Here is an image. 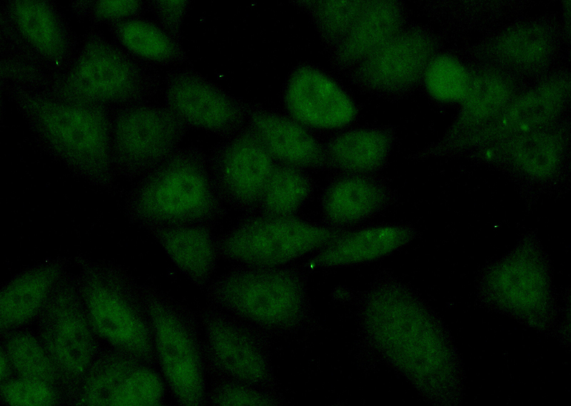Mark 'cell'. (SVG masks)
<instances>
[{
    "label": "cell",
    "instance_id": "1",
    "mask_svg": "<svg viewBox=\"0 0 571 406\" xmlns=\"http://www.w3.org/2000/svg\"><path fill=\"white\" fill-rule=\"evenodd\" d=\"M358 318L373 350L436 406L463 400L465 375L451 335L408 285L383 272L360 299Z\"/></svg>",
    "mask_w": 571,
    "mask_h": 406
},
{
    "label": "cell",
    "instance_id": "2",
    "mask_svg": "<svg viewBox=\"0 0 571 406\" xmlns=\"http://www.w3.org/2000/svg\"><path fill=\"white\" fill-rule=\"evenodd\" d=\"M13 99L34 133L74 174L110 189L112 123L103 105L67 102L15 85Z\"/></svg>",
    "mask_w": 571,
    "mask_h": 406
},
{
    "label": "cell",
    "instance_id": "3",
    "mask_svg": "<svg viewBox=\"0 0 571 406\" xmlns=\"http://www.w3.org/2000/svg\"><path fill=\"white\" fill-rule=\"evenodd\" d=\"M475 293L482 308L540 333L560 335L551 262L535 229L525 232L512 249L480 269Z\"/></svg>",
    "mask_w": 571,
    "mask_h": 406
},
{
    "label": "cell",
    "instance_id": "4",
    "mask_svg": "<svg viewBox=\"0 0 571 406\" xmlns=\"http://www.w3.org/2000/svg\"><path fill=\"white\" fill-rule=\"evenodd\" d=\"M208 305L248 321L273 337L317 328L305 272L298 266L241 264L206 288Z\"/></svg>",
    "mask_w": 571,
    "mask_h": 406
},
{
    "label": "cell",
    "instance_id": "5",
    "mask_svg": "<svg viewBox=\"0 0 571 406\" xmlns=\"http://www.w3.org/2000/svg\"><path fill=\"white\" fill-rule=\"evenodd\" d=\"M127 215L143 227L212 224L227 212L213 187L200 147L178 148L141 177L126 201Z\"/></svg>",
    "mask_w": 571,
    "mask_h": 406
},
{
    "label": "cell",
    "instance_id": "6",
    "mask_svg": "<svg viewBox=\"0 0 571 406\" xmlns=\"http://www.w3.org/2000/svg\"><path fill=\"white\" fill-rule=\"evenodd\" d=\"M464 158L507 176L527 210L543 197H562L571 186L570 115L477 149Z\"/></svg>",
    "mask_w": 571,
    "mask_h": 406
},
{
    "label": "cell",
    "instance_id": "7",
    "mask_svg": "<svg viewBox=\"0 0 571 406\" xmlns=\"http://www.w3.org/2000/svg\"><path fill=\"white\" fill-rule=\"evenodd\" d=\"M144 301L166 382L181 405H207L206 370L198 320L187 306L150 288Z\"/></svg>",
    "mask_w": 571,
    "mask_h": 406
},
{
    "label": "cell",
    "instance_id": "8",
    "mask_svg": "<svg viewBox=\"0 0 571 406\" xmlns=\"http://www.w3.org/2000/svg\"><path fill=\"white\" fill-rule=\"evenodd\" d=\"M78 264L79 290L97 335L145 363H157L145 301L141 303L131 295L113 267L81 258Z\"/></svg>",
    "mask_w": 571,
    "mask_h": 406
},
{
    "label": "cell",
    "instance_id": "9",
    "mask_svg": "<svg viewBox=\"0 0 571 406\" xmlns=\"http://www.w3.org/2000/svg\"><path fill=\"white\" fill-rule=\"evenodd\" d=\"M153 85L137 63L101 35L92 33L69 70L54 81L51 95L86 105L137 104L151 93Z\"/></svg>",
    "mask_w": 571,
    "mask_h": 406
},
{
    "label": "cell",
    "instance_id": "10",
    "mask_svg": "<svg viewBox=\"0 0 571 406\" xmlns=\"http://www.w3.org/2000/svg\"><path fill=\"white\" fill-rule=\"evenodd\" d=\"M565 43L559 15H524L469 43L466 61L491 66L528 83L543 78L558 66Z\"/></svg>",
    "mask_w": 571,
    "mask_h": 406
},
{
    "label": "cell",
    "instance_id": "11",
    "mask_svg": "<svg viewBox=\"0 0 571 406\" xmlns=\"http://www.w3.org/2000/svg\"><path fill=\"white\" fill-rule=\"evenodd\" d=\"M346 231L292 217L253 214L216 238L220 258L241 264L276 267L320 250Z\"/></svg>",
    "mask_w": 571,
    "mask_h": 406
},
{
    "label": "cell",
    "instance_id": "12",
    "mask_svg": "<svg viewBox=\"0 0 571 406\" xmlns=\"http://www.w3.org/2000/svg\"><path fill=\"white\" fill-rule=\"evenodd\" d=\"M198 316L204 333L206 370L210 377L224 375L278 392L271 335L210 305L201 308Z\"/></svg>",
    "mask_w": 571,
    "mask_h": 406
},
{
    "label": "cell",
    "instance_id": "13",
    "mask_svg": "<svg viewBox=\"0 0 571 406\" xmlns=\"http://www.w3.org/2000/svg\"><path fill=\"white\" fill-rule=\"evenodd\" d=\"M38 318L39 338L57 369L61 384L75 395L98 355V343L74 277L64 275Z\"/></svg>",
    "mask_w": 571,
    "mask_h": 406
},
{
    "label": "cell",
    "instance_id": "14",
    "mask_svg": "<svg viewBox=\"0 0 571 406\" xmlns=\"http://www.w3.org/2000/svg\"><path fill=\"white\" fill-rule=\"evenodd\" d=\"M190 127L168 107L137 103L121 110L111 128L114 172L142 177L178 149Z\"/></svg>",
    "mask_w": 571,
    "mask_h": 406
},
{
    "label": "cell",
    "instance_id": "15",
    "mask_svg": "<svg viewBox=\"0 0 571 406\" xmlns=\"http://www.w3.org/2000/svg\"><path fill=\"white\" fill-rule=\"evenodd\" d=\"M443 43V36L430 28L407 25L350 71L349 79L367 93L403 98L423 83L427 68L441 52Z\"/></svg>",
    "mask_w": 571,
    "mask_h": 406
},
{
    "label": "cell",
    "instance_id": "16",
    "mask_svg": "<svg viewBox=\"0 0 571 406\" xmlns=\"http://www.w3.org/2000/svg\"><path fill=\"white\" fill-rule=\"evenodd\" d=\"M571 73L558 66L517 94L491 123L440 153L459 158L497 141L549 125L570 113Z\"/></svg>",
    "mask_w": 571,
    "mask_h": 406
},
{
    "label": "cell",
    "instance_id": "17",
    "mask_svg": "<svg viewBox=\"0 0 571 406\" xmlns=\"http://www.w3.org/2000/svg\"><path fill=\"white\" fill-rule=\"evenodd\" d=\"M274 165L249 122L218 143L208 157L210 179L220 200L248 215L258 213Z\"/></svg>",
    "mask_w": 571,
    "mask_h": 406
},
{
    "label": "cell",
    "instance_id": "18",
    "mask_svg": "<svg viewBox=\"0 0 571 406\" xmlns=\"http://www.w3.org/2000/svg\"><path fill=\"white\" fill-rule=\"evenodd\" d=\"M470 78L453 120L436 141L409 155L413 161L438 159L442 152L491 123L527 85L495 67L467 61Z\"/></svg>",
    "mask_w": 571,
    "mask_h": 406
},
{
    "label": "cell",
    "instance_id": "19",
    "mask_svg": "<svg viewBox=\"0 0 571 406\" xmlns=\"http://www.w3.org/2000/svg\"><path fill=\"white\" fill-rule=\"evenodd\" d=\"M165 100L166 105L190 127L224 139L248 122V104L193 69L180 68L168 73Z\"/></svg>",
    "mask_w": 571,
    "mask_h": 406
},
{
    "label": "cell",
    "instance_id": "20",
    "mask_svg": "<svg viewBox=\"0 0 571 406\" xmlns=\"http://www.w3.org/2000/svg\"><path fill=\"white\" fill-rule=\"evenodd\" d=\"M284 103L289 116L304 125L322 130L345 127L358 108L346 91L319 68L300 63L290 73Z\"/></svg>",
    "mask_w": 571,
    "mask_h": 406
},
{
    "label": "cell",
    "instance_id": "21",
    "mask_svg": "<svg viewBox=\"0 0 571 406\" xmlns=\"http://www.w3.org/2000/svg\"><path fill=\"white\" fill-rule=\"evenodd\" d=\"M396 200V192L384 180L372 175L343 173L326 187L320 203L327 223L343 229L365 221Z\"/></svg>",
    "mask_w": 571,
    "mask_h": 406
},
{
    "label": "cell",
    "instance_id": "22",
    "mask_svg": "<svg viewBox=\"0 0 571 406\" xmlns=\"http://www.w3.org/2000/svg\"><path fill=\"white\" fill-rule=\"evenodd\" d=\"M407 26V9L400 1H366L349 32L332 51L336 71H351Z\"/></svg>",
    "mask_w": 571,
    "mask_h": 406
},
{
    "label": "cell",
    "instance_id": "23",
    "mask_svg": "<svg viewBox=\"0 0 571 406\" xmlns=\"http://www.w3.org/2000/svg\"><path fill=\"white\" fill-rule=\"evenodd\" d=\"M248 122L273 160L301 169H328L324 146L290 116L248 105Z\"/></svg>",
    "mask_w": 571,
    "mask_h": 406
},
{
    "label": "cell",
    "instance_id": "24",
    "mask_svg": "<svg viewBox=\"0 0 571 406\" xmlns=\"http://www.w3.org/2000/svg\"><path fill=\"white\" fill-rule=\"evenodd\" d=\"M418 236L409 224H392L346 231L318 251L305 264L310 269L335 268L369 262L407 246Z\"/></svg>",
    "mask_w": 571,
    "mask_h": 406
},
{
    "label": "cell",
    "instance_id": "25",
    "mask_svg": "<svg viewBox=\"0 0 571 406\" xmlns=\"http://www.w3.org/2000/svg\"><path fill=\"white\" fill-rule=\"evenodd\" d=\"M534 4L527 0H434L423 9L444 33L482 36L526 15Z\"/></svg>",
    "mask_w": 571,
    "mask_h": 406
},
{
    "label": "cell",
    "instance_id": "26",
    "mask_svg": "<svg viewBox=\"0 0 571 406\" xmlns=\"http://www.w3.org/2000/svg\"><path fill=\"white\" fill-rule=\"evenodd\" d=\"M144 228L196 286L201 289L208 287L220 258L210 225H150Z\"/></svg>",
    "mask_w": 571,
    "mask_h": 406
},
{
    "label": "cell",
    "instance_id": "27",
    "mask_svg": "<svg viewBox=\"0 0 571 406\" xmlns=\"http://www.w3.org/2000/svg\"><path fill=\"white\" fill-rule=\"evenodd\" d=\"M64 259L31 267L11 279L0 294L1 333L19 329L39 316L66 274Z\"/></svg>",
    "mask_w": 571,
    "mask_h": 406
},
{
    "label": "cell",
    "instance_id": "28",
    "mask_svg": "<svg viewBox=\"0 0 571 406\" xmlns=\"http://www.w3.org/2000/svg\"><path fill=\"white\" fill-rule=\"evenodd\" d=\"M6 14L29 48L54 66L61 65L70 51L67 29L51 3L43 0H13Z\"/></svg>",
    "mask_w": 571,
    "mask_h": 406
},
{
    "label": "cell",
    "instance_id": "29",
    "mask_svg": "<svg viewBox=\"0 0 571 406\" xmlns=\"http://www.w3.org/2000/svg\"><path fill=\"white\" fill-rule=\"evenodd\" d=\"M395 138L393 126L343 132L324 145L328 169L343 173L373 175L386 165Z\"/></svg>",
    "mask_w": 571,
    "mask_h": 406
},
{
    "label": "cell",
    "instance_id": "30",
    "mask_svg": "<svg viewBox=\"0 0 571 406\" xmlns=\"http://www.w3.org/2000/svg\"><path fill=\"white\" fill-rule=\"evenodd\" d=\"M111 26L119 42L142 59L162 65L182 64L189 59L181 42L151 21L133 18Z\"/></svg>",
    "mask_w": 571,
    "mask_h": 406
},
{
    "label": "cell",
    "instance_id": "31",
    "mask_svg": "<svg viewBox=\"0 0 571 406\" xmlns=\"http://www.w3.org/2000/svg\"><path fill=\"white\" fill-rule=\"evenodd\" d=\"M141 362L130 353L112 347L98 354L76 392V404L113 405L119 387Z\"/></svg>",
    "mask_w": 571,
    "mask_h": 406
},
{
    "label": "cell",
    "instance_id": "32",
    "mask_svg": "<svg viewBox=\"0 0 571 406\" xmlns=\"http://www.w3.org/2000/svg\"><path fill=\"white\" fill-rule=\"evenodd\" d=\"M313 191L312 179L303 169L275 163L258 213L269 217L295 216Z\"/></svg>",
    "mask_w": 571,
    "mask_h": 406
},
{
    "label": "cell",
    "instance_id": "33",
    "mask_svg": "<svg viewBox=\"0 0 571 406\" xmlns=\"http://www.w3.org/2000/svg\"><path fill=\"white\" fill-rule=\"evenodd\" d=\"M4 334L1 348L17 377L61 385L57 369L40 338L19 329Z\"/></svg>",
    "mask_w": 571,
    "mask_h": 406
},
{
    "label": "cell",
    "instance_id": "34",
    "mask_svg": "<svg viewBox=\"0 0 571 406\" xmlns=\"http://www.w3.org/2000/svg\"><path fill=\"white\" fill-rule=\"evenodd\" d=\"M308 15L324 47L331 52L346 36L366 1L299 0L291 1Z\"/></svg>",
    "mask_w": 571,
    "mask_h": 406
},
{
    "label": "cell",
    "instance_id": "35",
    "mask_svg": "<svg viewBox=\"0 0 571 406\" xmlns=\"http://www.w3.org/2000/svg\"><path fill=\"white\" fill-rule=\"evenodd\" d=\"M470 78V68L466 61L441 51L428 67L423 83L435 100L459 103L467 91Z\"/></svg>",
    "mask_w": 571,
    "mask_h": 406
},
{
    "label": "cell",
    "instance_id": "36",
    "mask_svg": "<svg viewBox=\"0 0 571 406\" xmlns=\"http://www.w3.org/2000/svg\"><path fill=\"white\" fill-rule=\"evenodd\" d=\"M152 365L140 363L117 390L113 405L155 406L164 402L166 385Z\"/></svg>",
    "mask_w": 571,
    "mask_h": 406
},
{
    "label": "cell",
    "instance_id": "37",
    "mask_svg": "<svg viewBox=\"0 0 571 406\" xmlns=\"http://www.w3.org/2000/svg\"><path fill=\"white\" fill-rule=\"evenodd\" d=\"M207 404L211 405L277 406L283 404L278 392L263 390L224 375L211 377Z\"/></svg>",
    "mask_w": 571,
    "mask_h": 406
},
{
    "label": "cell",
    "instance_id": "38",
    "mask_svg": "<svg viewBox=\"0 0 571 406\" xmlns=\"http://www.w3.org/2000/svg\"><path fill=\"white\" fill-rule=\"evenodd\" d=\"M0 395L10 405H53L59 397L55 385L21 377L1 382Z\"/></svg>",
    "mask_w": 571,
    "mask_h": 406
},
{
    "label": "cell",
    "instance_id": "39",
    "mask_svg": "<svg viewBox=\"0 0 571 406\" xmlns=\"http://www.w3.org/2000/svg\"><path fill=\"white\" fill-rule=\"evenodd\" d=\"M190 6L188 0H156L151 2L158 25L178 42L182 39V28Z\"/></svg>",
    "mask_w": 571,
    "mask_h": 406
},
{
    "label": "cell",
    "instance_id": "40",
    "mask_svg": "<svg viewBox=\"0 0 571 406\" xmlns=\"http://www.w3.org/2000/svg\"><path fill=\"white\" fill-rule=\"evenodd\" d=\"M143 9L138 0H100L92 2L91 11L95 20L111 24L135 18Z\"/></svg>",
    "mask_w": 571,
    "mask_h": 406
},
{
    "label": "cell",
    "instance_id": "41",
    "mask_svg": "<svg viewBox=\"0 0 571 406\" xmlns=\"http://www.w3.org/2000/svg\"><path fill=\"white\" fill-rule=\"evenodd\" d=\"M1 80L12 81L23 87L40 85L44 83V75L37 66L16 58L1 61Z\"/></svg>",
    "mask_w": 571,
    "mask_h": 406
},
{
    "label": "cell",
    "instance_id": "42",
    "mask_svg": "<svg viewBox=\"0 0 571 406\" xmlns=\"http://www.w3.org/2000/svg\"><path fill=\"white\" fill-rule=\"evenodd\" d=\"M570 9L571 1L570 0H564L560 2V10L558 15L562 33L567 47H570L571 41Z\"/></svg>",
    "mask_w": 571,
    "mask_h": 406
},
{
    "label": "cell",
    "instance_id": "43",
    "mask_svg": "<svg viewBox=\"0 0 571 406\" xmlns=\"http://www.w3.org/2000/svg\"><path fill=\"white\" fill-rule=\"evenodd\" d=\"M0 357H1L0 379H1V382H3L11 378L14 370L10 363V360H9L5 351L3 350L2 348H1Z\"/></svg>",
    "mask_w": 571,
    "mask_h": 406
}]
</instances>
